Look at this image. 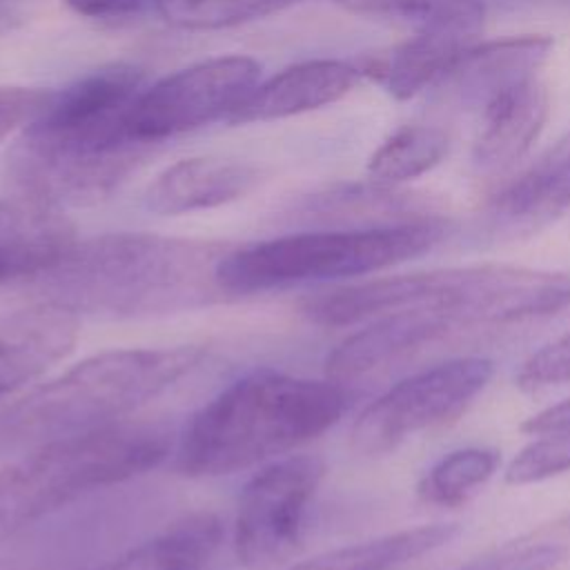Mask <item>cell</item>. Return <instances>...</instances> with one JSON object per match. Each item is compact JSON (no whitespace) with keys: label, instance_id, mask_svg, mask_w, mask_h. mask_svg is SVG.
I'll return each instance as SVG.
<instances>
[{"label":"cell","instance_id":"cell-1","mask_svg":"<svg viewBox=\"0 0 570 570\" xmlns=\"http://www.w3.org/2000/svg\"><path fill=\"white\" fill-rule=\"evenodd\" d=\"M220 243L156 234H105L67 243L38 278L45 301L76 314L138 316L205 305L223 294L216 281Z\"/></svg>","mask_w":570,"mask_h":570},{"label":"cell","instance_id":"cell-2","mask_svg":"<svg viewBox=\"0 0 570 570\" xmlns=\"http://www.w3.org/2000/svg\"><path fill=\"white\" fill-rule=\"evenodd\" d=\"M345 383L256 370L203 405L176 448L185 476H223L276 461L336 425L352 403Z\"/></svg>","mask_w":570,"mask_h":570},{"label":"cell","instance_id":"cell-3","mask_svg":"<svg viewBox=\"0 0 570 570\" xmlns=\"http://www.w3.org/2000/svg\"><path fill=\"white\" fill-rule=\"evenodd\" d=\"M570 305V278L521 265H465L367 278L309 294L301 312L323 327L421 309L452 318L461 330L557 314Z\"/></svg>","mask_w":570,"mask_h":570},{"label":"cell","instance_id":"cell-4","mask_svg":"<svg viewBox=\"0 0 570 570\" xmlns=\"http://www.w3.org/2000/svg\"><path fill=\"white\" fill-rule=\"evenodd\" d=\"M203 356L196 345L94 354L22 396L4 414L2 434L42 443L118 423L187 376Z\"/></svg>","mask_w":570,"mask_h":570},{"label":"cell","instance_id":"cell-5","mask_svg":"<svg viewBox=\"0 0 570 570\" xmlns=\"http://www.w3.org/2000/svg\"><path fill=\"white\" fill-rule=\"evenodd\" d=\"M171 448L163 423L118 421L58 436L0 465V539L91 494L156 468Z\"/></svg>","mask_w":570,"mask_h":570},{"label":"cell","instance_id":"cell-6","mask_svg":"<svg viewBox=\"0 0 570 570\" xmlns=\"http://www.w3.org/2000/svg\"><path fill=\"white\" fill-rule=\"evenodd\" d=\"M443 225L430 216L365 227L287 234L236 249L218 263L223 294H258L294 283L363 276L430 252Z\"/></svg>","mask_w":570,"mask_h":570},{"label":"cell","instance_id":"cell-7","mask_svg":"<svg viewBox=\"0 0 570 570\" xmlns=\"http://www.w3.org/2000/svg\"><path fill=\"white\" fill-rule=\"evenodd\" d=\"M492 374L490 358L461 356L405 376L356 416L350 448L361 456L394 452L410 436L456 419Z\"/></svg>","mask_w":570,"mask_h":570},{"label":"cell","instance_id":"cell-8","mask_svg":"<svg viewBox=\"0 0 570 570\" xmlns=\"http://www.w3.org/2000/svg\"><path fill=\"white\" fill-rule=\"evenodd\" d=\"M252 56H216L178 69L145 87L127 116V134L154 145L225 118L258 85Z\"/></svg>","mask_w":570,"mask_h":570},{"label":"cell","instance_id":"cell-9","mask_svg":"<svg viewBox=\"0 0 570 570\" xmlns=\"http://www.w3.org/2000/svg\"><path fill=\"white\" fill-rule=\"evenodd\" d=\"M323 474L318 456L287 454L247 481L234 519V550L243 566L281 563L298 548Z\"/></svg>","mask_w":570,"mask_h":570},{"label":"cell","instance_id":"cell-10","mask_svg":"<svg viewBox=\"0 0 570 570\" xmlns=\"http://www.w3.org/2000/svg\"><path fill=\"white\" fill-rule=\"evenodd\" d=\"M142 89L145 71L140 67L105 65L56 91L47 111L22 136L71 151H109L134 145L136 140L127 134V116Z\"/></svg>","mask_w":570,"mask_h":570},{"label":"cell","instance_id":"cell-11","mask_svg":"<svg viewBox=\"0 0 570 570\" xmlns=\"http://www.w3.org/2000/svg\"><path fill=\"white\" fill-rule=\"evenodd\" d=\"M149 147L134 142L109 151H71L20 136L9 154V174L33 205H96L142 165Z\"/></svg>","mask_w":570,"mask_h":570},{"label":"cell","instance_id":"cell-12","mask_svg":"<svg viewBox=\"0 0 570 570\" xmlns=\"http://www.w3.org/2000/svg\"><path fill=\"white\" fill-rule=\"evenodd\" d=\"M570 207V131L510 180L490 203L485 225L501 238L530 236Z\"/></svg>","mask_w":570,"mask_h":570},{"label":"cell","instance_id":"cell-13","mask_svg":"<svg viewBox=\"0 0 570 570\" xmlns=\"http://www.w3.org/2000/svg\"><path fill=\"white\" fill-rule=\"evenodd\" d=\"M552 51L548 36H512L472 45L436 85L461 107L483 109L499 94L537 78Z\"/></svg>","mask_w":570,"mask_h":570},{"label":"cell","instance_id":"cell-14","mask_svg":"<svg viewBox=\"0 0 570 570\" xmlns=\"http://www.w3.org/2000/svg\"><path fill=\"white\" fill-rule=\"evenodd\" d=\"M361 76V67L345 60L316 58L289 65L265 82H258L227 116V122H265L321 109L347 96Z\"/></svg>","mask_w":570,"mask_h":570},{"label":"cell","instance_id":"cell-15","mask_svg":"<svg viewBox=\"0 0 570 570\" xmlns=\"http://www.w3.org/2000/svg\"><path fill=\"white\" fill-rule=\"evenodd\" d=\"M454 330H459V325L452 318L421 309H401L379 316L327 354L325 374L332 381L350 383Z\"/></svg>","mask_w":570,"mask_h":570},{"label":"cell","instance_id":"cell-16","mask_svg":"<svg viewBox=\"0 0 570 570\" xmlns=\"http://www.w3.org/2000/svg\"><path fill=\"white\" fill-rule=\"evenodd\" d=\"M76 338L78 314L51 301L0 318V394L38 379L71 352Z\"/></svg>","mask_w":570,"mask_h":570},{"label":"cell","instance_id":"cell-17","mask_svg":"<svg viewBox=\"0 0 570 570\" xmlns=\"http://www.w3.org/2000/svg\"><path fill=\"white\" fill-rule=\"evenodd\" d=\"M258 169L229 158H185L165 167L145 189L142 205L158 216H183L214 209L249 194Z\"/></svg>","mask_w":570,"mask_h":570},{"label":"cell","instance_id":"cell-18","mask_svg":"<svg viewBox=\"0 0 570 570\" xmlns=\"http://www.w3.org/2000/svg\"><path fill=\"white\" fill-rule=\"evenodd\" d=\"M548 118V91L532 78L481 109V131L474 142V163L485 171L512 167L539 138Z\"/></svg>","mask_w":570,"mask_h":570},{"label":"cell","instance_id":"cell-19","mask_svg":"<svg viewBox=\"0 0 570 570\" xmlns=\"http://www.w3.org/2000/svg\"><path fill=\"white\" fill-rule=\"evenodd\" d=\"M474 33L454 29H421L387 56L361 67L374 76L396 100H410L428 87H436L468 47Z\"/></svg>","mask_w":570,"mask_h":570},{"label":"cell","instance_id":"cell-20","mask_svg":"<svg viewBox=\"0 0 570 570\" xmlns=\"http://www.w3.org/2000/svg\"><path fill=\"white\" fill-rule=\"evenodd\" d=\"M223 539L212 512H191L156 537L127 550L102 570H205Z\"/></svg>","mask_w":570,"mask_h":570},{"label":"cell","instance_id":"cell-21","mask_svg":"<svg viewBox=\"0 0 570 570\" xmlns=\"http://www.w3.org/2000/svg\"><path fill=\"white\" fill-rule=\"evenodd\" d=\"M459 534L454 523H432L390 532L361 543L321 552L281 570H396L448 546Z\"/></svg>","mask_w":570,"mask_h":570},{"label":"cell","instance_id":"cell-22","mask_svg":"<svg viewBox=\"0 0 570 570\" xmlns=\"http://www.w3.org/2000/svg\"><path fill=\"white\" fill-rule=\"evenodd\" d=\"M450 147V138L434 125H405L387 136L367 160L374 183L399 185L436 167Z\"/></svg>","mask_w":570,"mask_h":570},{"label":"cell","instance_id":"cell-23","mask_svg":"<svg viewBox=\"0 0 570 570\" xmlns=\"http://www.w3.org/2000/svg\"><path fill=\"white\" fill-rule=\"evenodd\" d=\"M352 13L410 22L421 29L479 33L485 18L483 0H336Z\"/></svg>","mask_w":570,"mask_h":570},{"label":"cell","instance_id":"cell-24","mask_svg":"<svg viewBox=\"0 0 570 570\" xmlns=\"http://www.w3.org/2000/svg\"><path fill=\"white\" fill-rule=\"evenodd\" d=\"M499 468V452L488 448H461L439 459L419 481L425 503L450 508L463 503Z\"/></svg>","mask_w":570,"mask_h":570},{"label":"cell","instance_id":"cell-25","mask_svg":"<svg viewBox=\"0 0 570 570\" xmlns=\"http://www.w3.org/2000/svg\"><path fill=\"white\" fill-rule=\"evenodd\" d=\"M303 0H151L158 16L189 31H212L236 27Z\"/></svg>","mask_w":570,"mask_h":570},{"label":"cell","instance_id":"cell-26","mask_svg":"<svg viewBox=\"0 0 570 570\" xmlns=\"http://www.w3.org/2000/svg\"><path fill=\"white\" fill-rule=\"evenodd\" d=\"M570 470V428L539 434L505 468V481L512 485L539 483Z\"/></svg>","mask_w":570,"mask_h":570},{"label":"cell","instance_id":"cell-27","mask_svg":"<svg viewBox=\"0 0 570 570\" xmlns=\"http://www.w3.org/2000/svg\"><path fill=\"white\" fill-rule=\"evenodd\" d=\"M67 243L69 238L58 232L0 240V283L24 276H40L56 263Z\"/></svg>","mask_w":570,"mask_h":570},{"label":"cell","instance_id":"cell-28","mask_svg":"<svg viewBox=\"0 0 570 570\" xmlns=\"http://www.w3.org/2000/svg\"><path fill=\"white\" fill-rule=\"evenodd\" d=\"M559 383H570V332L534 352L517 374V385L523 390H541Z\"/></svg>","mask_w":570,"mask_h":570},{"label":"cell","instance_id":"cell-29","mask_svg":"<svg viewBox=\"0 0 570 570\" xmlns=\"http://www.w3.org/2000/svg\"><path fill=\"white\" fill-rule=\"evenodd\" d=\"M56 91L42 87H0V142L33 125L51 105Z\"/></svg>","mask_w":570,"mask_h":570},{"label":"cell","instance_id":"cell-30","mask_svg":"<svg viewBox=\"0 0 570 570\" xmlns=\"http://www.w3.org/2000/svg\"><path fill=\"white\" fill-rule=\"evenodd\" d=\"M563 557V548L552 543L510 546L494 554H485L461 570H550Z\"/></svg>","mask_w":570,"mask_h":570},{"label":"cell","instance_id":"cell-31","mask_svg":"<svg viewBox=\"0 0 570 570\" xmlns=\"http://www.w3.org/2000/svg\"><path fill=\"white\" fill-rule=\"evenodd\" d=\"M73 13L85 18H122L142 9L145 0H62Z\"/></svg>","mask_w":570,"mask_h":570},{"label":"cell","instance_id":"cell-32","mask_svg":"<svg viewBox=\"0 0 570 570\" xmlns=\"http://www.w3.org/2000/svg\"><path fill=\"white\" fill-rule=\"evenodd\" d=\"M566 428H570V399H566V401H561L552 407L541 410L539 414L525 419L523 425H521V430L532 434V436L566 430Z\"/></svg>","mask_w":570,"mask_h":570},{"label":"cell","instance_id":"cell-33","mask_svg":"<svg viewBox=\"0 0 570 570\" xmlns=\"http://www.w3.org/2000/svg\"><path fill=\"white\" fill-rule=\"evenodd\" d=\"M16 20H18V18H16V13L11 11V7H7L4 0H0V33L13 29Z\"/></svg>","mask_w":570,"mask_h":570}]
</instances>
